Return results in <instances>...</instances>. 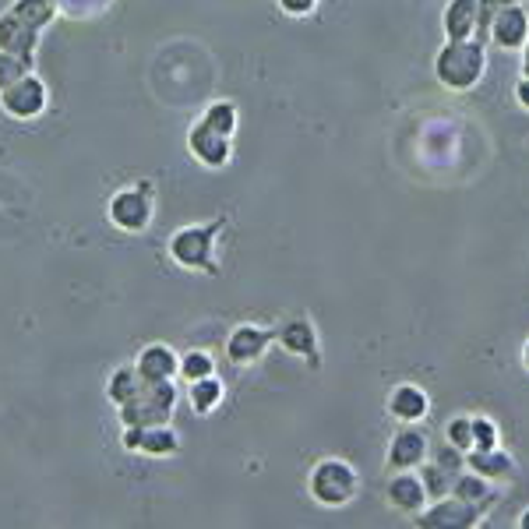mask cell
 <instances>
[{
  "mask_svg": "<svg viewBox=\"0 0 529 529\" xmlns=\"http://www.w3.org/2000/svg\"><path fill=\"white\" fill-rule=\"evenodd\" d=\"M57 15V0H18L11 11L0 15V50L18 53L32 64L39 46V32L43 25L53 22Z\"/></svg>",
  "mask_w": 529,
  "mask_h": 529,
  "instance_id": "6da1fadb",
  "label": "cell"
},
{
  "mask_svg": "<svg viewBox=\"0 0 529 529\" xmlns=\"http://www.w3.org/2000/svg\"><path fill=\"white\" fill-rule=\"evenodd\" d=\"M487 50L480 39H448L434 57V75L445 89L470 92L484 78Z\"/></svg>",
  "mask_w": 529,
  "mask_h": 529,
  "instance_id": "7a4b0ae2",
  "label": "cell"
},
{
  "mask_svg": "<svg viewBox=\"0 0 529 529\" xmlns=\"http://www.w3.org/2000/svg\"><path fill=\"white\" fill-rule=\"evenodd\" d=\"M173 403H177L173 378L170 381H142L135 399L120 406V420H124V427H159L170 420Z\"/></svg>",
  "mask_w": 529,
  "mask_h": 529,
  "instance_id": "3957f363",
  "label": "cell"
},
{
  "mask_svg": "<svg viewBox=\"0 0 529 529\" xmlns=\"http://www.w3.org/2000/svg\"><path fill=\"white\" fill-rule=\"evenodd\" d=\"M307 487H311L314 501H321V505H328V508H339V505H350V501L357 498L360 477L346 459H321L311 470Z\"/></svg>",
  "mask_w": 529,
  "mask_h": 529,
  "instance_id": "277c9868",
  "label": "cell"
},
{
  "mask_svg": "<svg viewBox=\"0 0 529 529\" xmlns=\"http://www.w3.org/2000/svg\"><path fill=\"white\" fill-rule=\"evenodd\" d=\"M223 223H205V226H184L173 233L170 240V258L184 269H205L216 272V237Z\"/></svg>",
  "mask_w": 529,
  "mask_h": 529,
  "instance_id": "5b68a950",
  "label": "cell"
},
{
  "mask_svg": "<svg viewBox=\"0 0 529 529\" xmlns=\"http://www.w3.org/2000/svg\"><path fill=\"white\" fill-rule=\"evenodd\" d=\"M110 219L113 226H120L124 233H142L152 223V198H149V184L142 187H127L117 191L110 202Z\"/></svg>",
  "mask_w": 529,
  "mask_h": 529,
  "instance_id": "8992f818",
  "label": "cell"
},
{
  "mask_svg": "<svg viewBox=\"0 0 529 529\" xmlns=\"http://www.w3.org/2000/svg\"><path fill=\"white\" fill-rule=\"evenodd\" d=\"M0 106L15 120H32L46 110V85L36 75H22L15 85L0 92Z\"/></svg>",
  "mask_w": 529,
  "mask_h": 529,
  "instance_id": "52a82bcc",
  "label": "cell"
},
{
  "mask_svg": "<svg viewBox=\"0 0 529 529\" xmlns=\"http://www.w3.org/2000/svg\"><path fill=\"white\" fill-rule=\"evenodd\" d=\"M487 36H491L494 43L501 46V50H522V46H526V39H529V15L512 0V4H505V8L494 15Z\"/></svg>",
  "mask_w": 529,
  "mask_h": 529,
  "instance_id": "ba28073f",
  "label": "cell"
},
{
  "mask_svg": "<svg viewBox=\"0 0 529 529\" xmlns=\"http://www.w3.org/2000/svg\"><path fill=\"white\" fill-rule=\"evenodd\" d=\"M187 145H191L194 159H198V163H205V166H212V170H219V166L230 163V138L219 135L216 127L205 124V120H198V124H194Z\"/></svg>",
  "mask_w": 529,
  "mask_h": 529,
  "instance_id": "9c48e42d",
  "label": "cell"
},
{
  "mask_svg": "<svg viewBox=\"0 0 529 529\" xmlns=\"http://www.w3.org/2000/svg\"><path fill=\"white\" fill-rule=\"evenodd\" d=\"M276 339V332H269V328H258V325H240L233 328L230 343H226V357L233 360V364H254V360L261 357V353L269 350V343Z\"/></svg>",
  "mask_w": 529,
  "mask_h": 529,
  "instance_id": "30bf717a",
  "label": "cell"
},
{
  "mask_svg": "<svg viewBox=\"0 0 529 529\" xmlns=\"http://www.w3.org/2000/svg\"><path fill=\"white\" fill-rule=\"evenodd\" d=\"M427 459V438L413 424H406L388 445V466L392 470H420Z\"/></svg>",
  "mask_w": 529,
  "mask_h": 529,
  "instance_id": "8fae6325",
  "label": "cell"
},
{
  "mask_svg": "<svg viewBox=\"0 0 529 529\" xmlns=\"http://www.w3.org/2000/svg\"><path fill=\"white\" fill-rule=\"evenodd\" d=\"M388 505L399 508L406 515H417L424 512L427 505V484L410 470H399V477L388 480Z\"/></svg>",
  "mask_w": 529,
  "mask_h": 529,
  "instance_id": "7c38bea8",
  "label": "cell"
},
{
  "mask_svg": "<svg viewBox=\"0 0 529 529\" xmlns=\"http://www.w3.org/2000/svg\"><path fill=\"white\" fill-rule=\"evenodd\" d=\"M124 448H131V452H145V455H173L180 448V441L166 424H159V427H127Z\"/></svg>",
  "mask_w": 529,
  "mask_h": 529,
  "instance_id": "4fadbf2b",
  "label": "cell"
},
{
  "mask_svg": "<svg viewBox=\"0 0 529 529\" xmlns=\"http://www.w3.org/2000/svg\"><path fill=\"white\" fill-rule=\"evenodd\" d=\"M427 410H431V403H427V392L417 385H395L392 395H388V413H392L395 420H403V424H420V420L427 417Z\"/></svg>",
  "mask_w": 529,
  "mask_h": 529,
  "instance_id": "5bb4252c",
  "label": "cell"
},
{
  "mask_svg": "<svg viewBox=\"0 0 529 529\" xmlns=\"http://www.w3.org/2000/svg\"><path fill=\"white\" fill-rule=\"evenodd\" d=\"M480 29V0H448L445 36L448 39H477Z\"/></svg>",
  "mask_w": 529,
  "mask_h": 529,
  "instance_id": "9a60e30c",
  "label": "cell"
},
{
  "mask_svg": "<svg viewBox=\"0 0 529 529\" xmlns=\"http://www.w3.org/2000/svg\"><path fill=\"white\" fill-rule=\"evenodd\" d=\"M177 371H180V360L173 357V350L163 343L149 346V350L138 357V374H142V381H170Z\"/></svg>",
  "mask_w": 529,
  "mask_h": 529,
  "instance_id": "2e32d148",
  "label": "cell"
},
{
  "mask_svg": "<svg viewBox=\"0 0 529 529\" xmlns=\"http://www.w3.org/2000/svg\"><path fill=\"white\" fill-rule=\"evenodd\" d=\"M279 343H283V350L297 353V357H311V364H318V357H314V350H318V332H314L311 321L304 318L286 321L283 332H279Z\"/></svg>",
  "mask_w": 529,
  "mask_h": 529,
  "instance_id": "e0dca14e",
  "label": "cell"
},
{
  "mask_svg": "<svg viewBox=\"0 0 529 529\" xmlns=\"http://www.w3.org/2000/svg\"><path fill=\"white\" fill-rule=\"evenodd\" d=\"M466 462H470L473 473H480V477H487V480H501V477H512L515 473L512 455H505L501 448H487V452L470 448V452H466Z\"/></svg>",
  "mask_w": 529,
  "mask_h": 529,
  "instance_id": "ac0fdd59",
  "label": "cell"
},
{
  "mask_svg": "<svg viewBox=\"0 0 529 529\" xmlns=\"http://www.w3.org/2000/svg\"><path fill=\"white\" fill-rule=\"evenodd\" d=\"M480 515L477 505H470V501H448V505H438L431 508V512L420 519V526H473Z\"/></svg>",
  "mask_w": 529,
  "mask_h": 529,
  "instance_id": "d6986e66",
  "label": "cell"
},
{
  "mask_svg": "<svg viewBox=\"0 0 529 529\" xmlns=\"http://www.w3.org/2000/svg\"><path fill=\"white\" fill-rule=\"evenodd\" d=\"M219 399H223V381H219L216 374L191 381V403L198 413H212L219 406Z\"/></svg>",
  "mask_w": 529,
  "mask_h": 529,
  "instance_id": "ffe728a7",
  "label": "cell"
},
{
  "mask_svg": "<svg viewBox=\"0 0 529 529\" xmlns=\"http://www.w3.org/2000/svg\"><path fill=\"white\" fill-rule=\"evenodd\" d=\"M138 388H142V374H138V367H120V371L113 374L106 395H110L117 406H124V403H131V399H135Z\"/></svg>",
  "mask_w": 529,
  "mask_h": 529,
  "instance_id": "44dd1931",
  "label": "cell"
},
{
  "mask_svg": "<svg viewBox=\"0 0 529 529\" xmlns=\"http://www.w3.org/2000/svg\"><path fill=\"white\" fill-rule=\"evenodd\" d=\"M452 494L459 501H470V505H487V498H491V487H487V477H480V473H466V477H459L452 484Z\"/></svg>",
  "mask_w": 529,
  "mask_h": 529,
  "instance_id": "7402d4cb",
  "label": "cell"
},
{
  "mask_svg": "<svg viewBox=\"0 0 529 529\" xmlns=\"http://www.w3.org/2000/svg\"><path fill=\"white\" fill-rule=\"evenodd\" d=\"M205 124H212L219 131V135L230 138L233 131H237V106L233 103H212L209 110H205Z\"/></svg>",
  "mask_w": 529,
  "mask_h": 529,
  "instance_id": "603a6c76",
  "label": "cell"
},
{
  "mask_svg": "<svg viewBox=\"0 0 529 529\" xmlns=\"http://www.w3.org/2000/svg\"><path fill=\"white\" fill-rule=\"evenodd\" d=\"M29 60L18 57V53H8V50H0V92L8 89V85H15L22 75H29Z\"/></svg>",
  "mask_w": 529,
  "mask_h": 529,
  "instance_id": "cb8c5ba5",
  "label": "cell"
},
{
  "mask_svg": "<svg viewBox=\"0 0 529 529\" xmlns=\"http://www.w3.org/2000/svg\"><path fill=\"white\" fill-rule=\"evenodd\" d=\"M180 374H184L187 381H198V378H209L212 374V357L202 350H191L184 360H180Z\"/></svg>",
  "mask_w": 529,
  "mask_h": 529,
  "instance_id": "d4e9b609",
  "label": "cell"
},
{
  "mask_svg": "<svg viewBox=\"0 0 529 529\" xmlns=\"http://www.w3.org/2000/svg\"><path fill=\"white\" fill-rule=\"evenodd\" d=\"M448 441H452V448H459V452H470L473 448V417H455L452 424H448Z\"/></svg>",
  "mask_w": 529,
  "mask_h": 529,
  "instance_id": "484cf974",
  "label": "cell"
},
{
  "mask_svg": "<svg viewBox=\"0 0 529 529\" xmlns=\"http://www.w3.org/2000/svg\"><path fill=\"white\" fill-rule=\"evenodd\" d=\"M473 448L487 452V448H498V427L487 417H473Z\"/></svg>",
  "mask_w": 529,
  "mask_h": 529,
  "instance_id": "4316f807",
  "label": "cell"
},
{
  "mask_svg": "<svg viewBox=\"0 0 529 529\" xmlns=\"http://www.w3.org/2000/svg\"><path fill=\"white\" fill-rule=\"evenodd\" d=\"M505 4H512V0H480V29H477V39L484 43V36H487V29H491V22H494V15H498Z\"/></svg>",
  "mask_w": 529,
  "mask_h": 529,
  "instance_id": "83f0119b",
  "label": "cell"
},
{
  "mask_svg": "<svg viewBox=\"0 0 529 529\" xmlns=\"http://www.w3.org/2000/svg\"><path fill=\"white\" fill-rule=\"evenodd\" d=\"M314 4H318V0H279V8H283L286 15H307V11H314Z\"/></svg>",
  "mask_w": 529,
  "mask_h": 529,
  "instance_id": "f1b7e54d",
  "label": "cell"
},
{
  "mask_svg": "<svg viewBox=\"0 0 529 529\" xmlns=\"http://www.w3.org/2000/svg\"><path fill=\"white\" fill-rule=\"evenodd\" d=\"M515 96H519V106H522V110H529V78H522V82L515 85Z\"/></svg>",
  "mask_w": 529,
  "mask_h": 529,
  "instance_id": "f546056e",
  "label": "cell"
},
{
  "mask_svg": "<svg viewBox=\"0 0 529 529\" xmlns=\"http://www.w3.org/2000/svg\"><path fill=\"white\" fill-rule=\"evenodd\" d=\"M522 71H526L522 78H529V39H526V46H522Z\"/></svg>",
  "mask_w": 529,
  "mask_h": 529,
  "instance_id": "4dcf8cb0",
  "label": "cell"
},
{
  "mask_svg": "<svg viewBox=\"0 0 529 529\" xmlns=\"http://www.w3.org/2000/svg\"><path fill=\"white\" fill-rule=\"evenodd\" d=\"M519 529H529V508L522 512V519H519Z\"/></svg>",
  "mask_w": 529,
  "mask_h": 529,
  "instance_id": "1f68e13d",
  "label": "cell"
},
{
  "mask_svg": "<svg viewBox=\"0 0 529 529\" xmlns=\"http://www.w3.org/2000/svg\"><path fill=\"white\" fill-rule=\"evenodd\" d=\"M522 364L529 367V343H526V350H522Z\"/></svg>",
  "mask_w": 529,
  "mask_h": 529,
  "instance_id": "d6a6232c",
  "label": "cell"
}]
</instances>
